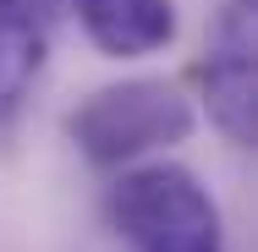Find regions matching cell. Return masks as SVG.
<instances>
[{
  "label": "cell",
  "mask_w": 258,
  "mask_h": 252,
  "mask_svg": "<svg viewBox=\"0 0 258 252\" xmlns=\"http://www.w3.org/2000/svg\"><path fill=\"white\" fill-rule=\"evenodd\" d=\"M83 33L110 60L159 55L176 39V0H72Z\"/></svg>",
  "instance_id": "obj_4"
},
{
  "label": "cell",
  "mask_w": 258,
  "mask_h": 252,
  "mask_svg": "<svg viewBox=\"0 0 258 252\" xmlns=\"http://www.w3.org/2000/svg\"><path fill=\"white\" fill-rule=\"evenodd\" d=\"M66 137L99 170H132L138 159L192 137V99L165 77L110 82L66 115Z\"/></svg>",
  "instance_id": "obj_2"
},
{
  "label": "cell",
  "mask_w": 258,
  "mask_h": 252,
  "mask_svg": "<svg viewBox=\"0 0 258 252\" xmlns=\"http://www.w3.org/2000/svg\"><path fill=\"white\" fill-rule=\"evenodd\" d=\"M104 214L138 252H225L220 203L187 164L170 159L121 170L104 192Z\"/></svg>",
  "instance_id": "obj_1"
},
{
  "label": "cell",
  "mask_w": 258,
  "mask_h": 252,
  "mask_svg": "<svg viewBox=\"0 0 258 252\" xmlns=\"http://www.w3.org/2000/svg\"><path fill=\"white\" fill-rule=\"evenodd\" d=\"M204 104L209 121L236 143H258V0H225L214 11L204 50Z\"/></svg>",
  "instance_id": "obj_3"
},
{
  "label": "cell",
  "mask_w": 258,
  "mask_h": 252,
  "mask_svg": "<svg viewBox=\"0 0 258 252\" xmlns=\"http://www.w3.org/2000/svg\"><path fill=\"white\" fill-rule=\"evenodd\" d=\"M55 0H0V121L22 104L50 55Z\"/></svg>",
  "instance_id": "obj_5"
}]
</instances>
